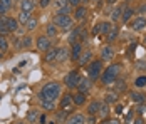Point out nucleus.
Wrapping results in <instances>:
<instances>
[{
    "label": "nucleus",
    "mask_w": 146,
    "mask_h": 124,
    "mask_svg": "<svg viewBox=\"0 0 146 124\" xmlns=\"http://www.w3.org/2000/svg\"><path fill=\"white\" fill-rule=\"evenodd\" d=\"M7 29H9V32H17V29H19V20L14 19V17H7Z\"/></svg>",
    "instance_id": "nucleus-21"
},
{
    "label": "nucleus",
    "mask_w": 146,
    "mask_h": 124,
    "mask_svg": "<svg viewBox=\"0 0 146 124\" xmlns=\"http://www.w3.org/2000/svg\"><path fill=\"white\" fill-rule=\"evenodd\" d=\"M72 104H74V101H72V96L71 94H64V96L60 97V109H71L72 107Z\"/></svg>",
    "instance_id": "nucleus-17"
},
{
    "label": "nucleus",
    "mask_w": 146,
    "mask_h": 124,
    "mask_svg": "<svg viewBox=\"0 0 146 124\" xmlns=\"http://www.w3.org/2000/svg\"><path fill=\"white\" fill-rule=\"evenodd\" d=\"M49 124H54V123H49Z\"/></svg>",
    "instance_id": "nucleus-58"
},
{
    "label": "nucleus",
    "mask_w": 146,
    "mask_h": 124,
    "mask_svg": "<svg viewBox=\"0 0 146 124\" xmlns=\"http://www.w3.org/2000/svg\"><path fill=\"white\" fill-rule=\"evenodd\" d=\"M98 25H99V34H102V35H108V34H109V30L113 29L111 22H99Z\"/></svg>",
    "instance_id": "nucleus-25"
},
{
    "label": "nucleus",
    "mask_w": 146,
    "mask_h": 124,
    "mask_svg": "<svg viewBox=\"0 0 146 124\" xmlns=\"http://www.w3.org/2000/svg\"><path fill=\"white\" fill-rule=\"evenodd\" d=\"M99 107H101V102H99V101H92V102H89L88 112L94 116V114H98V112H99Z\"/></svg>",
    "instance_id": "nucleus-26"
},
{
    "label": "nucleus",
    "mask_w": 146,
    "mask_h": 124,
    "mask_svg": "<svg viewBox=\"0 0 146 124\" xmlns=\"http://www.w3.org/2000/svg\"><path fill=\"white\" fill-rule=\"evenodd\" d=\"M0 3H2V5H5L7 9H12V5H14V0H0Z\"/></svg>",
    "instance_id": "nucleus-41"
},
{
    "label": "nucleus",
    "mask_w": 146,
    "mask_h": 124,
    "mask_svg": "<svg viewBox=\"0 0 146 124\" xmlns=\"http://www.w3.org/2000/svg\"><path fill=\"white\" fill-rule=\"evenodd\" d=\"M138 12H139V14H145V12H146V5H145V3H143L139 9H138Z\"/></svg>",
    "instance_id": "nucleus-50"
},
{
    "label": "nucleus",
    "mask_w": 146,
    "mask_h": 124,
    "mask_svg": "<svg viewBox=\"0 0 146 124\" xmlns=\"http://www.w3.org/2000/svg\"><path fill=\"white\" fill-rule=\"evenodd\" d=\"M114 111H116V114H121V112H123V106H121V104H117Z\"/></svg>",
    "instance_id": "nucleus-49"
},
{
    "label": "nucleus",
    "mask_w": 146,
    "mask_h": 124,
    "mask_svg": "<svg viewBox=\"0 0 146 124\" xmlns=\"http://www.w3.org/2000/svg\"><path fill=\"white\" fill-rule=\"evenodd\" d=\"M114 87H116V91H119V92H124L126 91V82L123 79H119V82H114Z\"/></svg>",
    "instance_id": "nucleus-37"
},
{
    "label": "nucleus",
    "mask_w": 146,
    "mask_h": 124,
    "mask_svg": "<svg viewBox=\"0 0 146 124\" xmlns=\"http://www.w3.org/2000/svg\"><path fill=\"white\" fill-rule=\"evenodd\" d=\"M67 2L71 7H79V3H81V0H67Z\"/></svg>",
    "instance_id": "nucleus-46"
},
{
    "label": "nucleus",
    "mask_w": 146,
    "mask_h": 124,
    "mask_svg": "<svg viewBox=\"0 0 146 124\" xmlns=\"http://www.w3.org/2000/svg\"><path fill=\"white\" fill-rule=\"evenodd\" d=\"M20 10L32 12L34 10V0H20Z\"/></svg>",
    "instance_id": "nucleus-23"
},
{
    "label": "nucleus",
    "mask_w": 146,
    "mask_h": 124,
    "mask_svg": "<svg viewBox=\"0 0 146 124\" xmlns=\"http://www.w3.org/2000/svg\"><path fill=\"white\" fill-rule=\"evenodd\" d=\"M99 114H101V117H108V114H109V106H108V102L106 104H101V107H99Z\"/></svg>",
    "instance_id": "nucleus-35"
},
{
    "label": "nucleus",
    "mask_w": 146,
    "mask_h": 124,
    "mask_svg": "<svg viewBox=\"0 0 146 124\" xmlns=\"http://www.w3.org/2000/svg\"><path fill=\"white\" fill-rule=\"evenodd\" d=\"M71 50L67 49V47H60V49H57V57H56V62L57 64H62V62H66L69 57H71Z\"/></svg>",
    "instance_id": "nucleus-13"
},
{
    "label": "nucleus",
    "mask_w": 146,
    "mask_h": 124,
    "mask_svg": "<svg viewBox=\"0 0 146 124\" xmlns=\"http://www.w3.org/2000/svg\"><path fill=\"white\" fill-rule=\"evenodd\" d=\"M121 64H111L109 67H106V70L101 74V82L102 86H111V84H114L117 81V76H119V72H121Z\"/></svg>",
    "instance_id": "nucleus-2"
},
{
    "label": "nucleus",
    "mask_w": 146,
    "mask_h": 124,
    "mask_svg": "<svg viewBox=\"0 0 146 124\" xmlns=\"http://www.w3.org/2000/svg\"><path fill=\"white\" fill-rule=\"evenodd\" d=\"M126 2H131V0H126Z\"/></svg>",
    "instance_id": "nucleus-57"
},
{
    "label": "nucleus",
    "mask_w": 146,
    "mask_h": 124,
    "mask_svg": "<svg viewBox=\"0 0 146 124\" xmlns=\"http://www.w3.org/2000/svg\"><path fill=\"white\" fill-rule=\"evenodd\" d=\"M86 124H96V117H94V116L91 114L88 119H86Z\"/></svg>",
    "instance_id": "nucleus-45"
},
{
    "label": "nucleus",
    "mask_w": 146,
    "mask_h": 124,
    "mask_svg": "<svg viewBox=\"0 0 146 124\" xmlns=\"http://www.w3.org/2000/svg\"><path fill=\"white\" fill-rule=\"evenodd\" d=\"M56 119H57V123H66V121H67V109L59 111L57 116H56Z\"/></svg>",
    "instance_id": "nucleus-32"
},
{
    "label": "nucleus",
    "mask_w": 146,
    "mask_h": 124,
    "mask_svg": "<svg viewBox=\"0 0 146 124\" xmlns=\"http://www.w3.org/2000/svg\"><path fill=\"white\" fill-rule=\"evenodd\" d=\"M102 74V60L101 59H96V60H91L88 64V77L94 82L101 77Z\"/></svg>",
    "instance_id": "nucleus-3"
},
{
    "label": "nucleus",
    "mask_w": 146,
    "mask_h": 124,
    "mask_svg": "<svg viewBox=\"0 0 146 124\" xmlns=\"http://www.w3.org/2000/svg\"><path fill=\"white\" fill-rule=\"evenodd\" d=\"M113 57H114V49L111 45H106V47L101 49V60L102 62H111Z\"/></svg>",
    "instance_id": "nucleus-11"
},
{
    "label": "nucleus",
    "mask_w": 146,
    "mask_h": 124,
    "mask_svg": "<svg viewBox=\"0 0 146 124\" xmlns=\"http://www.w3.org/2000/svg\"><path fill=\"white\" fill-rule=\"evenodd\" d=\"M40 106L45 111H54L56 109V101H40Z\"/></svg>",
    "instance_id": "nucleus-30"
},
{
    "label": "nucleus",
    "mask_w": 146,
    "mask_h": 124,
    "mask_svg": "<svg viewBox=\"0 0 146 124\" xmlns=\"http://www.w3.org/2000/svg\"><path fill=\"white\" fill-rule=\"evenodd\" d=\"M37 24H39V20L35 17H30L29 20H27V24H25V27L29 29V30H34V29L37 27Z\"/></svg>",
    "instance_id": "nucleus-34"
},
{
    "label": "nucleus",
    "mask_w": 146,
    "mask_h": 124,
    "mask_svg": "<svg viewBox=\"0 0 146 124\" xmlns=\"http://www.w3.org/2000/svg\"><path fill=\"white\" fill-rule=\"evenodd\" d=\"M30 17V12H24V10H20V15H19V22L20 24H27V20H29Z\"/></svg>",
    "instance_id": "nucleus-33"
},
{
    "label": "nucleus",
    "mask_w": 146,
    "mask_h": 124,
    "mask_svg": "<svg viewBox=\"0 0 146 124\" xmlns=\"http://www.w3.org/2000/svg\"><path fill=\"white\" fill-rule=\"evenodd\" d=\"M117 34H119V30H117V27H114V25H113V29L109 30V34L106 35V40L109 42V44H113V42H114V40L117 39Z\"/></svg>",
    "instance_id": "nucleus-28"
},
{
    "label": "nucleus",
    "mask_w": 146,
    "mask_h": 124,
    "mask_svg": "<svg viewBox=\"0 0 146 124\" xmlns=\"http://www.w3.org/2000/svg\"><path fill=\"white\" fill-rule=\"evenodd\" d=\"M45 34H47V37H56V35H57V27H56L54 22L45 27Z\"/></svg>",
    "instance_id": "nucleus-29"
},
{
    "label": "nucleus",
    "mask_w": 146,
    "mask_h": 124,
    "mask_svg": "<svg viewBox=\"0 0 146 124\" xmlns=\"http://www.w3.org/2000/svg\"><path fill=\"white\" fill-rule=\"evenodd\" d=\"M66 124H86V117H84L81 112H76V114H72V116L67 117Z\"/></svg>",
    "instance_id": "nucleus-16"
},
{
    "label": "nucleus",
    "mask_w": 146,
    "mask_h": 124,
    "mask_svg": "<svg viewBox=\"0 0 146 124\" xmlns=\"http://www.w3.org/2000/svg\"><path fill=\"white\" fill-rule=\"evenodd\" d=\"M39 123H40V124H45V123H47V119H45L44 114H40V117H39Z\"/></svg>",
    "instance_id": "nucleus-48"
},
{
    "label": "nucleus",
    "mask_w": 146,
    "mask_h": 124,
    "mask_svg": "<svg viewBox=\"0 0 146 124\" xmlns=\"http://www.w3.org/2000/svg\"><path fill=\"white\" fill-rule=\"evenodd\" d=\"M91 59H92V52H91V50H82V54L79 57L77 64H79V66H88L89 62H91Z\"/></svg>",
    "instance_id": "nucleus-18"
},
{
    "label": "nucleus",
    "mask_w": 146,
    "mask_h": 124,
    "mask_svg": "<svg viewBox=\"0 0 146 124\" xmlns=\"http://www.w3.org/2000/svg\"><path fill=\"white\" fill-rule=\"evenodd\" d=\"M113 101H116V96H114V94L111 92V94L108 96V102H113Z\"/></svg>",
    "instance_id": "nucleus-47"
},
{
    "label": "nucleus",
    "mask_w": 146,
    "mask_h": 124,
    "mask_svg": "<svg viewBox=\"0 0 146 124\" xmlns=\"http://www.w3.org/2000/svg\"><path fill=\"white\" fill-rule=\"evenodd\" d=\"M129 99H131V102H134V104H143V102H146V94L138 92V91H131L129 92Z\"/></svg>",
    "instance_id": "nucleus-15"
},
{
    "label": "nucleus",
    "mask_w": 146,
    "mask_h": 124,
    "mask_svg": "<svg viewBox=\"0 0 146 124\" xmlns=\"http://www.w3.org/2000/svg\"><path fill=\"white\" fill-rule=\"evenodd\" d=\"M109 124H121L117 119H109Z\"/></svg>",
    "instance_id": "nucleus-51"
},
{
    "label": "nucleus",
    "mask_w": 146,
    "mask_h": 124,
    "mask_svg": "<svg viewBox=\"0 0 146 124\" xmlns=\"http://www.w3.org/2000/svg\"><path fill=\"white\" fill-rule=\"evenodd\" d=\"M52 22L56 24V27L64 30V32H67V30H71L74 27V19L71 15H54Z\"/></svg>",
    "instance_id": "nucleus-4"
},
{
    "label": "nucleus",
    "mask_w": 146,
    "mask_h": 124,
    "mask_svg": "<svg viewBox=\"0 0 146 124\" xmlns=\"http://www.w3.org/2000/svg\"><path fill=\"white\" fill-rule=\"evenodd\" d=\"M7 49H9V40L5 39V35H0V50L5 52Z\"/></svg>",
    "instance_id": "nucleus-36"
},
{
    "label": "nucleus",
    "mask_w": 146,
    "mask_h": 124,
    "mask_svg": "<svg viewBox=\"0 0 146 124\" xmlns=\"http://www.w3.org/2000/svg\"><path fill=\"white\" fill-rule=\"evenodd\" d=\"M129 27H131V30H134V32H141L143 29L146 27V19L145 17H136V19H133L131 22H129Z\"/></svg>",
    "instance_id": "nucleus-9"
},
{
    "label": "nucleus",
    "mask_w": 146,
    "mask_h": 124,
    "mask_svg": "<svg viewBox=\"0 0 146 124\" xmlns=\"http://www.w3.org/2000/svg\"><path fill=\"white\" fill-rule=\"evenodd\" d=\"M133 14H134V9H131V7H124V10H123V17H121V20H123L124 24H128V22L131 20Z\"/></svg>",
    "instance_id": "nucleus-22"
},
{
    "label": "nucleus",
    "mask_w": 146,
    "mask_h": 124,
    "mask_svg": "<svg viewBox=\"0 0 146 124\" xmlns=\"http://www.w3.org/2000/svg\"><path fill=\"white\" fill-rule=\"evenodd\" d=\"M86 39V29L84 27H77L72 30V34L69 35V44L72 45V44H76V42H81Z\"/></svg>",
    "instance_id": "nucleus-7"
},
{
    "label": "nucleus",
    "mask_w": 146,
    "mask_h": 124,
    "mask_svg": "<svg viewBox=\"0 0 146 124\" xmlns=\"http://www.w3.org/2000/svg\"><path fill=\"white\" fill-rule=\"evenodd\" d=\"M136 124H143V117H141V116H139V117L136 119Z\"/></svg>",
    "instance_id": "nucleus-52"
},
{
    "label": "nucleus",
    "mask_w": 146,
    "mask_h": 124,
    "mask_svg": "<svg viewBox=\"0 0 146 124\" xmlns=\"http://www.w3.org/2000/svg\"><path fill=\"white\" fill-rule=\"evenodd\" d=\"M9 34V29H7V17H0V35H5Z\"/></svg>",
    "instance_id": "nucleus-31"
},
{
    "label": "nucleus",
    "mask_w": 146,
    "mask_h": 124,
    "mask_svg": "<svg viewBox=\"0 0 146 124\" xmlns=\"http://www.w3.org/2000/svg\"><path fill=\"white\" fill-rule=\"evenodd\" d=\"M108 3H109V5H113V3H116V0H108Z\"/></svg>",
    "instance_id": "nucleus-53"
},
{
    "label": "nucleus",
    "mask_w": 146,
    "mask_h": 124,
    "mask_svg": "<svg viewBox=\"0 0 146 124\" xmlns=\"http://www.w3.org/2000/svg\"><path fill=\"white\" fill-rule=\"evenodd\" d=\"M56 57H57V49H54V47H52V49H49V50H47V54H45V62H47V64H52V62H56Z\"/></svg>",
    "instance_id": "nucleus-20"
},
{
    "label": "nucleus",
    "mask_w": 146,
    "mask_h": 124,
    "mask_svg": "<svg viewBox=\"0 0 146 124\" xmlns=\"http://www.w3.org/2000/svg\"><path fill=\"white\" fill-rule=\"evenodd\" d=\"M62 94V87H60V84L56 82V81H52V82H47L40 89V92H39V99L40 101H57L59 97Z\"/></svg>",
    "instance_id": "nucleus-1"
},
{
    "label": "nucleus",
    "mask_w": 146,
    "mask_h": 124,
    "mask_svg": "<svg viewBox=\"0 0 146 124\" xmlns=\"http://www.w3.org/2000/svg\"><path fill=\"white\" fill-rule=\"evenodd\" d=\"M50 37H47V35H39L37 37V40H35V47L39 49V50H42V52H47L49 49H50V40H49Z\"/></svg>",
    "instance_id": "nucleus-8"
},
{
    "label": "nucleus",
    "mask_w": 146,
    "mask_h": 124,
    "mask_svg": "<svg viewBox=\"0 0 146 124\" xmlns=\"http://www.w3.org/2000/svg\"><path fill=\"white\" fill-rule=\"evenodd\" d=\"M81 54H82V44H81V42L72 44V47H71V59H72L74 62H77L79 57H81Z\"/></svg>",
    "instance_id": "nucleus-12"
},
{
    "label": "nucleus",
    "mask_w": 146,
    "mask_h": 124,
    "mask_svg": "<svg viewBox=\"0 0 146 124\" xmlns=\"http://www.w3.org/2000/svg\"><path fill=\"white\" fill-rule=\"evenodd\" d=\"M54 14L56 15H69L71 14V5L67 0H54Z\"/></svg>",
    "instance_id": "nucleus-5"
},
{
    "label": "nucleus",
    "mask_w": 146,
    "mask_h": 124,
    "mask_svg": "<svg viewBox=\"0 0 146 124\" xmlns=\"http://www.w3.org/2000/svg\"><path fill=\"white\" fill-rule=\"evenodd\" d=\"M14 2H20V0H14Z\"/></svg>",
    "instance_id": "nucleus-56"
},
{
    "label": "nucleus",
    "mask_w": 146,
    "mask_h": 124,
    "mask_svg": "<svg viewBox=\"0 0 146 124\" xmlns=\"http://www.w3.org/2000/svg\"><path fill=\"white\" fill-rule=\"evenodd\" d=\"M143 40H145V45H146V35H145V39H143Z\"/></svg>",
    "instance_id": "nucleus-55"
},
{
    "label": "nucleus",
    "mask_w": 146,
    "mask_h": 124,
    "mask_svg": "<svg viewBox=\"0 0 146 124\" xmlns=\"http://www.w3.org/2000/svg\"><path fill=\"white\" fill-rule=\"evenodd\" d=\"M7 10H9V9H7L5 5H2V3H0V17H5V14H7Z\"/></svg>",
    "instance_id": "nucleus-44"
},
{
    "label": "nucleus",
    "mask_w": 146,
    "mask_h": 124,
    "mask_svg": "<svg viewBox=\"0 0 146 124\" xmlns=\"http://www.w3.org/2000/svg\"><path fill=\"white\" fill-rule=\"evenodd\" d=\"M136 69L146 70V60H138V62H136Z\"/></svg>",
    "instance_id": "nucleus-40"
},
{
    "label": "nucleus",
    "mask_w": 146,
    "mask_h": 124,
    "mask_svg": "<svg viewBox=\"0 0 146 124\" xmlns=\"http://www.w3.org/2000/svg\"><path fill=\"white\" fill-rule=\"evenodd\" d=\"M39 117H40L39 109H30L29 112H27V121H29V123H37Z\"/></svg>",
    "instance_id": "nucleus-24"
},
{
    "label": "nucleus",
    "mask_w": 146,
    "mask_h": 124,
    "mask_svg": "<svg viewBox=\"0 0 146 124\" xmlns=\"http://www.w3.org/2000/svg\"><path fill=\"white\" fill-rule=\"evenodd\" d=\"M72 19L77 20V22H82L86 17H88V9L84 5H79V7H74V12H72Z\"/></svg>",
    "instance_id": "nucleus-10"
},
{
    "label": "nucleus",
    "mask_w": 146,
    "mask_h": 124,
    "mask_svg": "<svg viewBox=\"0 0 146 124\" xmlns=\"http://www.w3.org/2000/svg\"><path fill=\"white\" fill-rule=\"evenodd\" d=\"M30 45H32V37H30V35H25V37L22 39V47H24V49H29Z\"/></svg>",
    "instance_id": "nucleus-39"
},
{
    "label": "nucleus",
    "mask_w": 146,
    "mask_h": 124,
    "mask_svg": "<svg viewBox=\"0 0 146 124\" xmlns=\"http://www.w3.org/2000/svg\"><path fill=\"white\" fill-rule=\"evenodd\" d=\"M91 87H92V81H91L89 77H82V79H81V82H79V86H77V91H79V92L88 94L89 91H91Z\"/></svg>",
    "instance_id": "nucleus-14"
},
{
    "label": "nucleus",
    "mask_w": 146,
    "mask_h": 124,
    "mask_svg": "<svg viewBox=\"0 0 146 124\" xmlns=\"http://www.w3.org/2000/svg\"><path fill=\"white\" fill-rule=\"evenodd\" d=\"M134 86H136V87H145L146 86V76H139V77L134 81Z\"/></svg>",
    "instance_id": "nucleus-38"
},
{
    "label": "nucleus",
    "mask_w": 146,
    "mask_h": 124,
    "mask_svg": "<svg viewBox=\"0 0 146 124\" xmlns=\"http://www.w3.org/2000/svg\"><path fill=\"white\" fill-rule=\"evenodd\" d=\"M123 10H124V5H123V3H121V5H117L116 9L113 10V14H111L113 22H119V20H121V17H123Z\"/></svg>",
    "instance_id": "nucleus-19"
},
{
    "label": "nucleus",
    "mask_w": 146,
    "mask_h": 124,
    "mask_svg": "<svg viewBox=\"0 0 146 124\" xmlns=\"http://www.w3.org/2000/svg\"><path fill=\"white\" fill-rule=\"evenodd\" d=\"M72 101H74L76 106H82V104L86 102V94H84V92H77V94L72 96Z\"/></svg>",
    "instance_id": "nucleus-27"
},
{
    "label": "nucleus",
    "mask_w": 146,
    "mask_h": 124,
    "mask_svg": "<svg viewBox=\"0 0 146 124\" xmlns=\"http://www.w3.org/2000/svg\"><path fill=\"white\" fill-rule=\"evenodd\" d=\"M81 74L77 72V70H71L67 76H66V79H64V82H66V86L69 87V89H77V86H79V82H81Z\"/></svg>",
    "instance_id": "nucleus-6"
},
{
    "label": "nucleus",
    "mask_w": 146,
    "mask_h": 124,
    "mask_svg": "<svg viewBox=\"0 0 146 124\" xmlns=\"http://www.w3.org/2000/svg\"><path fill=\"white\" fill-rule=\"evenodd\" d=\"M145 111H146V106H145V102H143V104H139V106L136 107V112H138V114H143Z\"/></svg>",
    "instance_id": "nucleus-43"
},
{
    "label": "nucleus",
    "mask_w": 146,
    "mask_h": 124,
    "mask_svg": "<svg viewBox=\"0 0 146 124\" xmlns=\"http://www.w3.org/2000/svg\"><path fill=\"white\" fill-rule=\"evenodd\" d=\"M81 2H82V3H88L89 0H81Z\"/></svg>",
    "instance_id": "nucleus-54"
},
{
    "label": "nucleus",
    "mask_w": 146,
    "mask_h": 124,
    "mask_svg": "<svg viewBox=\"0 0 146 124\" xmlns=\"http://www.w3.org/2000/svg\"><path fill=\"white\" fill-rule=\"evenodd\" d=\"M50 2H52V0H39V7L45 9V7H49V5H50Z\"/></svg>",
    "instance_id": "nucleus-42"
}]
</instances>
